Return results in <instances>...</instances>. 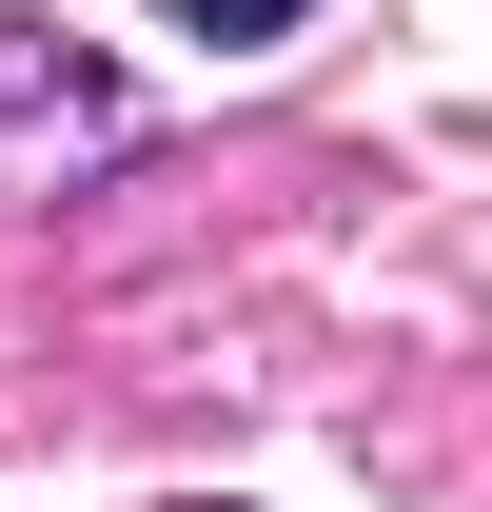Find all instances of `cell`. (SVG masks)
I'll return each instance as SVG.
<instances>
[{"label":"cell","instance_id":"1","mask_svg":"<svg viewBox=\"0 0 492 512\" xmlns=\"http://www.w3.org/2000/svg\"><path fill=\"white\" fill-rule=\"evenodd\" d=\"M158 20H178V40H217V60H256V40H296L315 0H158Z\"/></svg>","mask_w":492,"mask_h":512}]
</instances>
